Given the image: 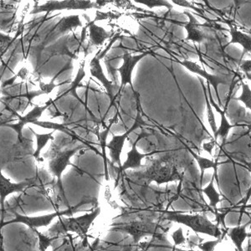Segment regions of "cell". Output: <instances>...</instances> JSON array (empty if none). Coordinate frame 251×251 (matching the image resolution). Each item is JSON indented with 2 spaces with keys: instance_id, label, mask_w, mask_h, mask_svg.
Instances as JSON below:
<instances>
[{
  "instance_id": "obj_1",
  "label": "cell",
  "mask_w": 251,
  "mask_h": 251,
  "mask_svg": "<svg viewBox=\"0 0 251 251\" xmlns=\"http://www.w3.org/2000/svg\"><path fill=\"white\" fill-rule=\"evenodd\" d=\"M85 148H90L92 150L98 152L95 148H92L91 146L86 145L84 143V144H79L75 148H70V149H66L64 151H57L55 154L52 155L50 158L49 170L54 177L57 178L56 183L54 185V188H56V194H57L58 201L56 203H60V204H65V205L68 206V203H67L66 196H65V193L63 190V172L66 170L67 166H72V167H74L75 170H77V171L80 172V174H82L83 172L81 170L78 169L76 166L71 163V158L75 156L78 151H80V150L85 149Z\"/></svg>"
},
{
  "instance_id": "obj_2",
  "label": "cell",
  "mask_w": 251,
  "mask_h": 251,
  "mask_svg": "<svg viewBox=\"0 0 251 251\" xmlns=\"http://www.w3.org/2000/svg\"><path fill=\"white\" fill-rule=\"evenodd\" d=\"M100 214V208H97L91 214H85L80 217L64 218L63 215L59 216V221L45 234L50 237L60 239L61 236H66L68 232H74L84 240L88 238L87 232L89 228Z\"/></svg>"
},
{
  "instance_id": "obj_3",
  "label": "cell",
  "mask_w": 251,
  "mask_h": 251,
  "mask_svg": "<svg viewBox=\"0 0 251 251\" xmlns=\"http://www.w3.org/2000/svg\"><path fill=\"white\" fill-rule=\"evenodd\" d=\"M165 216L163 220H169L173 222L179 223L191 228L196 234H208L215 238H220L222 232L220 231V225H214L209 221L206 214H183V212L169 211L166 209L161 211Z\"/></svg>"
},
{
  "instance_id": "obj_4",
  "label": "cell",
  "mask_w": 251,
  "mask_h": 251,
  "mask_svg": "<svg viewBox=\"0 0 251 251\" xmlns=\"http://www.w3.org/2000/svg\"><path fill=\"white\" fill-rule=\"evenodd\" d=\"M93 202V200H84L78 203L77 205L75 207H69L67 209L64 210V211H60L57 210L55 213L53 214H46V215H42V216H36V217H29V216H25V215H22V214H18L17 212L11 209V212L13 214H15V218L14 220H10V221H6L3 223H0V250L2 251L3 249V237L1 234V229L3 228V226H7V225H10V224H14V223H21V224H25L26 226H28L30 229L34 230L37 229L40 227H46L49 225L51 224L52 221L54 219L59 216H64V215H68V216H72V214L78 211V209L82 205H85L86 203H90Z\"/></svg>"
},
{
  "instance_id": "obj_5",
  "label": "cell",
  "mask_w": 251,
  "mask_h": 251,
  "mask_svg": "<svg viewBox=\"0 0 251 251\" xmlns=\"http://www.w3.org/2000/svg\"><path fill=\"white\" fill-rule=\"evenodd\" d=\"M111 227V231L122 232L131 234L134 244H137L142 238L145 236H154L155 238L162 239V234L157 232V229L161 227L159 223L151 222L149 220L132 221L127 224L113 223Z\"/></svg>"
},
{
  "instance_id": "obj_6",
  "label": "cell",
  "mask_w": 251,
  "mask_h": 251,
  "mask_svg": "<svg viewBox=\"0 0 251 251\" xmlns=\"http://www.w3.org/2000/svg\"><path fill=\"white\" fill-rule=\"evenodd\" d=\"M100 3L92 0H49L42 5L35 4L30 15L40 13H50L60 10H88L100 8Z\"/></svg>"
},
{
  "instance_id": "obj_7",
  "label": "cell",
  "mask_w": 251,
  "mask_h": 251,
  "mask_svg": "<svg viewBox=\"0 0 251 251\" xmlns=\"http://www.w3.org/2000/svg\"><path fill=\"white\" fill-rule=\"evenodd\" d=\"M137 110L138 111H137V117L136 118L134 124L132 125L131 128H129L127 131H126L124 134L112 135V139H111V142L108 144H106V148L110 150V156H111L112 168H115L113 163H117L119 167L122 166L121 154H122L126 140L129 139V135L131 134L132 131L141 127L142 126L145 125V123L143 120L140 113L141 105L140 102H139V95H138V93H137Z\"/></svg>"
},
{
  "instance_id": "obj_8",
  "label": "cell",
  "mask_w": 251,
  "mask_h": 251,
  "mask_svg": "<svg viewBox=\"0 0 251 251\" xmlns=\"http://www.w3.org/2000/svg\"><path fill=\"white\" fill-rule=\"evenodd\" d=\"M100 59L98 56L95 55L94 57L92 58L90 64H89V67H90V73L92 77L96 78L97 80H99L101 84H102L103 87L106 89L107 95H108L110 100H111V104L109 106V110L115 106L117 107V104H116V100H117V97L121 94L120 86H118L117 84L113 82V81H110L106 76V75L104 74L103 72L102 67L100 65ZM118 111V108H117Z\"/></svg>"
},
{
  "instance_id": "obj_9",
  "label": "cell",
  "mask_w": 251,
  "mask_h": 251,
  "mask_svg": "<svg viewBox=\"0 0 251 251\" xmlns=\"http://www.w3.org/2000/svg\"><path fill=\"white\" fill-rule=\"evenodd\" d=\"M151 54L150 51L143 52L139 54H131V53L126 52L122 58L123 60V66L119 68H113V72H118L121 75V92L126 85H130L133 92H135L132 84V72L134 70L135 66H137V63L140 62L143 58L147 55Z\"/></svg>"
},
{
  "instance_id": "obj_10",
  "label": "cell",
  "mask_w": 251,
  "mask_h": 251,
  "mask_svg": "<svg viewBox=\"0 0 251 251\" xmlns=\"http://www.w3.org/2000/svg\"><path fill=\"white\" fill-rule=\"evenodd\" d=\"M36 179L33 177L30 179L24 180L20 183H12L10 180L4 177L0 171V208H1V220L0 223H3L4 220V201L8 195L14 193H22L26 188L32 186H36Z\"/></svg>"
},
{
  "instance_id": "obj_11",
  "label": "cell",
  "mask_w": 251,
  "mask_h": 251,
  "mask_svg": "<svg viewBox=\"0 0 251 251\" xmlns=\"http://www.w3.org/2000/svg\"><path fill=\"white\" fill-rule=\"evenodd\" d=\"M54 103V100L50 99L44 106H35L34 109H32L31 111H29V113L26 114L25 116L21 117L20 115L19 116V122L17 123H15V124H8L7 123L4 125V126L10 127V128L14 129V131H16L18 135V143L23 144L26 142H29L30 140L27 139L23 136L22 131H23L24 126L28 123H33L34 124L42 116L44 111L49 109V107L53 105Z\"/></svg>"
},
{
  "instance_id": "obj_12",
  "label": "cell",
  "mask_w": 251,
  "mask_h": 251,
  "mask_svg": "<svg viewBox=\"0 0 251 251\" xmlns=\"http://www.w3.org/2000/svg\"><path fill=\"white\" fill-rule=\"evenodd\" d=\"M176 62L178 63L179 65L183 66L184 68L187 69L188 71L194 73V74L199 75L200 76L204 78L207 82L209 83V85H211L214 87L216 96H217L218 100L220 103V106L222 105L221 102V99H220V94H219V90L218 87L220 85H228V79L224 75H219L209 74L208 72H206L204 69L202 68L201 66H199L197 63L194 62L192 60H176Z\"/></svg>"
},
{
  "instance_id": "obj_13",
  "label": "cell",
  "mask_w": 251,
  "mask_h": 251,
  "mask_svg": "<svg viewBox=\"0 0 251 251\" xmlns=\"http://www.w3.org/2000/svg\"><path fill=\"white\" fill-rule=\"evenodd\" d=\"M149 137V134H148L147 132H144V131H143L141 134H139L137 139L135 140L134 143H132L131 150L127 153V159H126V161L124 163V164L121 166V167H118V168L115 167L114 169L116 170V172H117V176H118L117 181H116L115 187H117L118 181L120 179L121 174H123V172L129 169H140V168H144V166L141 164V161H142L144 157L151 156V155L153 154L154 152H156V151H153V152H151V153L143 154V153H140L139 151H137V143H138V142H139L141 139H143V137Z\"/></svg>"
},
{
  "instance_id": "obj_14",
  "label": "cell",
  "mask_w": 251,
  "mask_h": 251,
  "mask_svg": "<svg viewBox=\"0 0 251 251\" xmlns=\"http://www.w3.org/2000/svg\"><path fill=\"white\" fill-rule=\"evenodd\" d=\"M183 14L188 18V22L186 23L184 25L186 32H187V37L185 38V40L191 41L193 43L195 44H201L204 42L206 39L205 34L200 29L201 25L198 21L197 19L194 17V15L188 10H185L183 12Z\"/></svg>"
},
{
  "instance_id": "obj_15",
  "label": "cell",
  "mask_w": 251,
  "mask_h": 251,
  "mask_svg": "<svg viewBox=\"0 0 251 251\" xmlns=\"http://www.w3.org/2000/svg\"><path fill=\"white\" fill-rule=\"evenodd\" d=\"M207 85H208V86H207V89H208L209 102L211 104V106H214V109L216 110L218 113H220V116H221V124H220V127L218 128L217 131H216L215 134H214V142L215 143H217L218 137H220L222 138L223 144H225L226 142V139H227V137H228L229 130L233 128V127L238 126L239 125H237V124H235V125H230V124L228 123V120H227V118H226V112L220 109V106L218 105L217 103L214 101L213 97H212L211 90H210V85H209V83L207 82Z\"/></svg>"
},
{
  "instance_id": "obj_16",
  "label": "cell",
  "mask_w": 251,
  "mask_h": 251,
  "mask_svg": "<svg viewBox=\"0 0 251 251\" xmlns=\"http://www.w3.org/2000/svg\"><path fill=\"white\" fill-rule=\"evenodd\" d=\"M229 34L231 35V40L226 44L225 48L231 44H239L243 47V53L240 61L242 60L246 53H251V34H246L237 29L236 26L229 25Z\"/></svg>"
},
{
  "instance_id": "obj_17",
  "label": "cell",
  "mask_w": 251,
  "mask_h": 251,
  "mask_svg": "<svg viewBox=\"0 0 251 251\" xmlns=\"http://www.w3.org/2000/svg\"><path fill=\"white\" fill-rule=\"evenodd\" d=\"M86 27H88L90 42L92 46H101L106 40L113 35L112 32L107 31L101 26L97 25L93 21L86 25Z\"/></svg>"
},
{
  "instance_id": "obj_18",
  "label": "cell",
  "mask_w": 251,
  "mask_h": 251,
  "mask_svg": "<svg viewBox=\"0 0 251 251\" xmlns=\"http://www.w3.org/2000/svg\"><path fill=\"white\" fill-rule=\"evenodd\" d=\"M77 27H82L80 15H70V16L62 18L55 26L54 30L58 34L65 35Z\"/></svg>"
},
{
  "instance_id": "obj_19",
  "label": "cell",
  "mask_w": 251,
  "mask_h": 251,
  "mask_svg": "<svg viewBox=\"0 0 251 251\" xmlns=\"http://www.w3.org/2000/svg\"><path fill=\"white\" fill-rule=\"evenodd\" d=\"M251 225V221H249L245 226H238L236 228H228V231L226 233V235H228L232 241L236 246L237 250L239 251H242V245L246 238H251V235L250 233L246 232V228Z\"/></svg>"
},
{
  "instance_id": "obj_20",
  "label": "cell",
  "mask_w": 251,
  "mask_h": 251,
  "mask_svg": "<svg viewBox=\"0 0 251 251\" xmlns=\"http://www.w3.org/2000/svg\"><path fill=\"white\" fill-rule=\"evenodd\" d=\"M119 114V111H117V114L115 116L114 118H112L111 120L109 121V125L106 130L103 131H100V133L97 134L99 142H100V148L102 151L100 152V155L102 156L103 160H104V169H105V179L106 181H109L110 177H109L108 167H107V163H109L107 157H106V138L108 137L109 132L111 130V126L113 125V123H117V117Z\"/></svg>"
},
{
  "instance_id": "obj_21",
  "label": "cell",
  "mask_w": 251,
  "mask_h": 251,
  "mask_svg": "<svg viewBox=\"0 0 251 251\" xmlns=\"http://www.w3.org/2000/svg\"><path fill=\"white\" fill-rule=\"evenodd\" d=\"M188 150L191 153L192 156L194 157V159L197 161V163H199V166H200V170H201V176H200V187L201 188L203 186V177H204V173H205L206 169H210V168L214 169V167H218L220 164L228 163V161L220 163V162L218 161V158L214 162L212 160L208 159V158H205V157H201L200 155H198L194 151H192L191 149H189V148H188Z\"/></svg>"
},
{
  "instance_id": "obj_22",
  "label": "cell",
  "mask_w": 251,
  "mask_h": 251,
  "mask_svg": "<svg viewBox=\"0 0 251 251\" xmlns=\"http://www.w3.org/2000/svg\"><path fill=\"white\" fill-rule=\"evenodd\" d=\"M214 175L213 174L210 183H209V184H208L206 188L202 189V192L204 193V194H206V196L209 199V201H210L209 206H210L212 208H214V214L217 215V214H219V213H218L219 209H218L217 208V204L221 202V201H220V196H223L225 199H226V198L224 194H219V193L216 191V189L214 188Z\"/></svg>"
},
{
  "instance_id": "obj_23",
  "label": "cell",
  "mask_w": 251,
  "mask_h": 251,
  "mask_svg": "<svg viewBox=\"0 0 251 251\" xmlns=\"http://www.w3.org/2000/svg\"><path fill=\"white\" fill-rule=\"evenodd\" d=\"M85 66H86V61L84 60L82 64H81V66H80V69H79V71H78L76 76H75V80H73V82H72V86L70 87V89H69L67 92H66V93H68V94L72 95V97H75V98H76L81 104H84V106H85V102H84L83 100H81V99H80L79 96H78L77 92H76V89L78 88V86H80L81 80L86 76Z\"/></svg>"
},
{
  "instance_id": "obj_24",
  "label": "cell",
  "mask_w": 251,
  "mask_h": 251,
  "mask_svg": "<svg viewBox=\"0 0 251 251\" xmlns=\"http://www.w3.org/2000/svg\"><path fill=\"white\" fill-rule=\"evenodd\" d=\"M30 129V131H32V133L35 136V137H36V141H37V148H36V150H35V151L34 152V154H33V157H34L35 159L39 160L41 150L45 148V146L47 144L49 141L54 140L53 131H52V132H50V133H47V134H38V133H36L33 129Z\"/></svg>"
},
{
  "instance_id": "obj_25",
  "label": "cell",
  "mask_w": 251,
  "mask_h": 251,
  "mask_svg": "<svg viewBox=\"0 0 251 251\" xmlns=\"http://www.w3.org/2000/svg\"><path fill=\"white\" fill-rule=\"evenodd\" d=\"M201 85L203 86V92H204V97H205L206 106H207V117H208V122L211 127L213 133L215 134V132L217 131L218 127L216 125V119H215V116H214L213 108H212L211 104L209 102V99L208 97V93H207V88L204 86L203 80H200Z\"/></svg>"
},
{
  "instance_id": "obj_26",
  "label": "cell",
  "mask_w": 251,
  "mask_h": 251,
  "mask_svg": "<svg viewBox=\"0 0 251 251\" xmlns=\"http://www.w3.org/2000/svg\"><path fill=\"white\" fill-rule=\"evenodd\" d=\"M134 2L143 4L151 9L154 8H166L169 10H172L174 9V4L168 0H134Z\"/></svg>"
},
{
  "instance_id": "obj_27",
  "label": "cell",
  "mask_w": 251,
  "mask_h": 251,
  "mask_svg": "<svg viewBox=\"0 0 251 251\" xmlns=\"http://www.w3.org/2000/svg\"><path fill=\"white\" fill-rule=\"evenodd\" d=\"M240 84H241V87H242V94L240 96V97H237V98H234V97H232L230 98V100H240V101H242L245 105H246V108L250 109L251 110V88H250V86H249L248 84H246V83L243 81L242 79H240Z\"/></svg>"
},
{
  "instance_id": "obj_28",
  "label": "cell",
  "mask_w": 251,
  "mask_h": 251,
  "mask_svg": "<svg viewBox=\"0 0 251 251\" xmlns=\"http://www.w3.org/2000/svg\"><path fill=\"white\" fill-rule=\"evenodd\" d=\"M33 231L35 232L39 237V240H40V251H45L46 249L48 248L49 246H51L52 242H54V240H58L56 238L54 237H50L45 233H40L38 231L37 229H34Z\"/></svg>"
},
{
  "instance_id": "obj_29",
  "label": "cell",
  "mask_w": 251,
  "mask_h": 251,
  "mask_svg": "<svg viewBox=\"0 0 251 251\" xmlns=\"http://www.w3.org/2000/svg\"><path fill=\"white\" fill-rule=\"evenodd\" d=\"M228 228H225V231L222 233V235L220 238H218V240L216 241H208V242H201L200 244H198L197 246L200 250L204 251H214V247L217 246L218 244H220V242H222V240H224V238L226 235V233L228 231Z\"/></svg>"
},
{
  "instance_id": "obj_30",
  "label": "cell",
  "mask_w": 251,
  "mask_h": 251,
  "mask_svg": "<svg viewBox=\"0 0 251 251\" xmlns=\"http://www.w3.org/2000/svg\"><path fill=\"white\" fill-rule=\"evenodd\" d=\"M171 2L174 3V5L179 6V7L186 8V9H193L198 14H200V16L206 19L204 16V12L199 7H196L193 3H190L188 0H171Z\"/></svg>"
},
{
  "instance_id": "obj_31",
  "label": "cell",
  "mask_w": 251,
  "mask_h": 251,
  "mask_svg": "<svg viewBox=\"0 0 251 251\" xmlns=\"http://www.w3.org/2000/svg\"><path fill=\"white\" fill-rule=\"evenodd\" d=\"M172 237L174 240V248L177 246L183 245L186 241L185 237L183 236V228H179L177 230L173 233Z\"/></svg>"
},
{
  "instance_id": "obj_32",
  "label": "cell",
  "mask_w": 251,
  "mask_h": 251,
  "mask_svg": "<svg viewBox=\"0 0 251 251\" xmlns=\"http://www.w3.org/2000/svg\"><path fill=\"white\" fill-rule=\"evenodd\" d=\"M240 70L243 72H245L246 76L248 78L249 80H251V60H245V61H240Z\"/></svg>"
},
{
  "instance_id": "obj_33",
  "label": "cell",
  "mask_w": 251,
  "mask_h": 251,
  "mask_svg": "<svg viewBox=\"0 0 251 251\" xmlns=\"http://www.w3.org/2000/svg\"><path fill=\"white\" fill-rule=\"evenodd\" d=\"M12 38L9 37V35H5V34H1L0 33V47L4 46L6 44L11 42Z\"/></svg>"
},
{
  "instance_id": "obj_34",
  "label": "cell",
  "mask_w": 251,
  "mask_h": 251,
  "mask_svg": "<svg viewBox=\"0 0 251 251\" xmlns=\"http://www.w3.org/2000/svg\"><path fill=\"white\" fill-rule=\"evenodd\" d=\"M216 143H214V140L210 142V143H205V144H203V149L205 151H208L210 154H212V150L214 148V145H215Z\"/></svg>"
},
{
  "instance_id": "obj_35",
  "label": "cell",
  "mask_w": 251,
  "mask_h": 251,
  "mask_svg": "<svg viewBox=\"0 0 251 251\" xmlns=\"http://www.w3.org/2000/svg\"><path fill=\"white\" fill-rule=\"evenodd\" d=\"M233 1H234V6L236 9H240L243 4L250 3V1H246V0H233Z\"/></svg>"
},
{
  "instance_id": "obj_36",
  "label": "cell",
  "mask_w": 251,
  "mask_h": 251,
  "mask_svg": "<svg viewBox=\"0 0 251 251\" xmlns=\"http://www.w3.org/2000/svg\"><path fill=\"white\" fill-rule=\"evenodd\" d=\"M4 65H3L2 66H0V75H2L3 73V71H4V69H5V67H4Z\"/></svg>"
},
{
  "instance_id": "obj_37",
  "label": "cell",
  "mask_w": 251,
  "mask_h": 251,
  "mask_svg": "<svg viewBox=\"0 0 251 251\" xmlns=\"http://www.w3.org/2000/svg\"><path fill=\"white\" fill-rule=\"evenodd\" d=\"M33 1L35 3V4H38V3L40 2V0H33Z\"/></svg>"
},
{
  "instance_id": "obj_38",
  "label": "cell",
  "mask_w": 251,
  "mask_h": 251,
  "mask_svg": "<svg viewBox=\"0 0 251 251\" xmlns=\"http://www.w3.org/2000/svg\"><path fill=\"white\" fill-rule=\"evenodd\" d=\"M203 2H205L206 4H207V5H208V1H207V0H203Z\"/></svg>"
},
{
  "instance_id": "obj_39",
  "label": "cell",
  "mask_w": 251,
  "mask_h": 251,
  "mask_svg": "<svg viewBox=\"0 0 251 251\" xmlns=\"http://www.w3.org/2000/svg\"><path fill=\"white\" fill-rule=\"evenodd\" d=\"M2 75H0V80H1V78H2Z\"/></svg>"
}]
</instances>
